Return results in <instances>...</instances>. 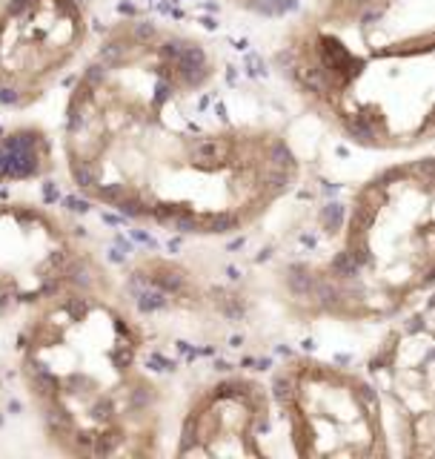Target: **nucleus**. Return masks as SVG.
Here are the masks:
<instances>
[{
	"mask_svg": "<svg viewBox=\"0 0 435 459\" xmlns=\"http://www.w3.org/2000/svg\"><path fill=\"white\" fill-rule=\"evenodd\" d=\"M147 348V327L107 276L72 284L21 316L18 377L55 454H161L164 391L143 365Z\"/></svg>",
	"mask_w": 435,
	"mask_h": 459,
	"instance_id": "obj_2",
	"label": "nucleus"
},
{
	"mask_svg": "<svg viewBox=\"0 0 435 459\" xmlns=\"http://www.w3.org/2000/svg\"><path fill=\"white\" fill-rule=\"evenodd\" d=\"M107 276L75 224L32 201H0V322L78 281Z\"/></svg>",
	"mask_w": 435,
	"mask_h": 459,
	"instance_id": "obj_6",
	"label": "nucleus"
},
{
	"mask_svg": "<svg viewBox=\"0 0 435 459\" xmlns=\"http://www.w3.org/2000/svg\"><path fill=\"white\" fill-rule=\"evenodd\" d=\"M393 0H312L310 18L341 32L361 35L364 26L379 21Z\"/></svg>",
	"mask_w": 435,
	"mask_h": 459,
	"instance_id": "obj_11",
	"label": "nucleus"
},
{
	"mask_svg": "<svg viewBox=\"0 0 435 459\" xmlns=\"http://www.w3.org/2000/svg\"><path fill=\"white\" fill-rule=\"evenodd\" d=\"M367 377L384 402L393 454L435 456V290L389 322Z\"/></svg>",
	"mask_w": 435,
	"mask_h": 459,
	"instance_id": "obj_8",
	"label": "nucleus"
},
{
	"mask_svg": "<svg viewBox=\"0 0 435 459\" xmlns=\"http://www.w3.org/2000/svg\"><path fill=\"white\" fill-rule=\"evenodd\" d=\"M435 290V155L381 167L346 201L336 247L286 276L303 319L389 325Z\"/></svg>",
	"mask_w": 435,
	"mask_h": 459,
	"instance_id": "obj_3",
	"label": "nucleus"
},
{
	"mask_svg": "<svg viewBox=\"0 0 435 459\" xmlns=\"http://www.w3.org/2000/svg\"><path fill=\"white\" fill-rule=\"evenodd\" d=\"M55 169L52 135L38 124L0 133V184H21L43 178Z\"/></svg>",
	"mask_w": 435,
	"mask_h": 459,
	"instance_id": "obj_10",
	"label": "nucleus"
},
{
	"mask_svg": "<svg viewBox=\"0 0 435 459\" xmlns=\"http://www.w3.org/2000/svg\"><path fill=\"white\" fill-rule=\"evenodd\" d=\"M218 78L204 40L158 21L107 29L66 100L64 164L75 190L143 227L232 236L301 178L289 138L264 124H195Z\"/></svg>",
	"mask_w": 435,
	"mask_h": 459,
	"instance_id": "obj_1",
	"label": "nucleus"
},
{
	"mask_svg": "<svg viewBox=\"0 0 435 459\" xmlns=\"http://www.w3.org/2000/svg\"><path fill=\"white\" fill-rule=\"evenodd\" d=\"M275 64L301 104L355 147L435 141V26L367 47L307 14L284 35Z\"/></svg>",
	"mask_w": 435,
	"mask_h": 459,
	"instance_id": "obj_4",
	"label": "nucleus"
},
{
	"mask_svg": "<svg viewBox=\"0 0 435 459\" xmlns=\"http://www.w3.org/2000/svg\"><path fill=\"white\" fill-rule=\"evenodd\" d=\"M90 26L86 0H0V107L47 98L81 61Z\"/></svg>",
	"mask_w": 435,
	"mask_h": 459,
	"instance_id": "obj_7",
	"label": "nucleus"
},
{
	"mask_svg": "<svg viewBox=\"0 0 435 459\" xmlns=\"http://www.w3.org/2000/svg\"><path fill=\"white\" fill-rule=\"evenodd\" d=\"M289 451L303 459L389 456L384 402L372 379L315 356H293L269 382Z\"/></svg>",
	"mask_w": 435,
	"mask_h": 459,
	"instance_id": "obj_5",
	"label": "nucleus"
},
{
	"mask_svg": "<svg viewBox=\"0 0 435 459\" xmlns=\"http://www.w3.org/2000/svg\"><path fill=\"white\" fill-rule=\"evenodd\" d=\"M272 391L255 377L229 373L207 382L186 405L175 456H267L272 428Z\"/></svg>",
	"mask_w": 435,
	"mask_h": 459,
	"instance_id": "obj_9",
	"label": "nucleus"
}]
</instances>
